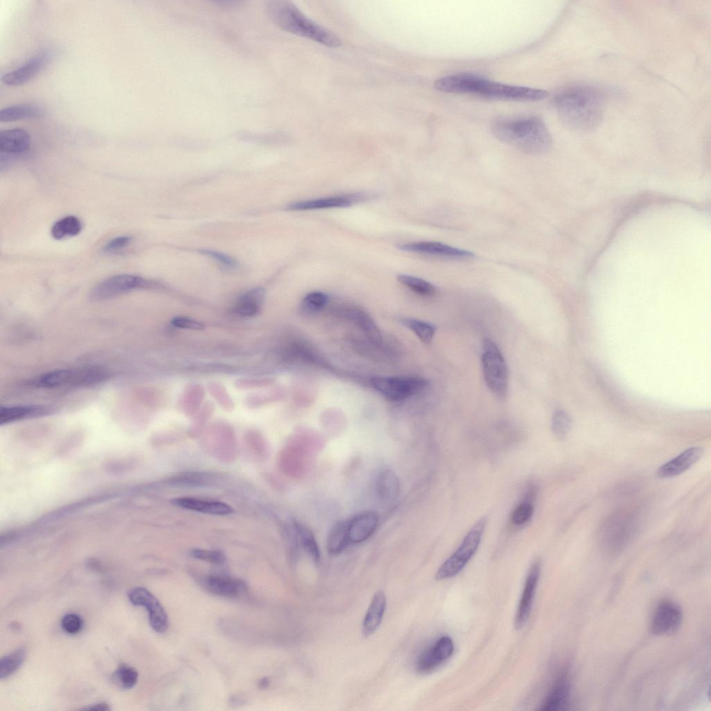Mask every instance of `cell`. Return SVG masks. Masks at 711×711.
<instances>
[{
	"instance_id": "6da1fadb",
	"label": "cell",
	"mask_w": 711,
	"mask_h": 711,
	"mask_svg": "<svg viewBox=\"0 0 711 711\" xmlns=\"http://www.w3.org/2000/svg\"><path fill=\"white\" fill-rule=\"evenodd\" d=\"M553 103L561 121L580 133L594 131L603 117V97L597 89L590 86L567 87L555 95Z\"/></svg>"
},
{
	"instance_id": "7a4b0ae2",
	"label": "cell",
	"mask_w": 711,
	"mask_h": 711,
	"mask_svg": "<svg viewBox=\"0 0 711 711\" xmlns=\"http://www.w3.org/2000/svg\"><path fill=\"white\" fill-rule=\"evenodd\" d=\"M434 87L446 93L468 94L506 101H536L548 96V92L543 90L498 83L468 73L440 78L435 82Z\"/></svg>"
},
{
	"instance_id": "3957f363",
	"label": "cell",
	"mask_w": 711,
	"mask_h": 711,
	"mask_svg": "<svg viewBox=\"0 0 711 711\" xmlns=\"http://www.w3.org/2000/svg\"><path fill=\"white\" fill-rule=\"evenodd\" d=\"M499 140L525 153L542 154L552 145V137L544 122L535 116L501 118L492 126Z\"/></svg>"
},
{
	"instance_id": "277c9868",
	"label": "cell",
	"mask_w": 711,
	"mask_h": 711,
	"mask_svg": "<svg viewBox=\"0 0 711 711\" xmlns=\"http://www.w3.org/2000/svg\"><path fill=\"white\" fill-rule=\"evenodd\" d=\"M271 19L282 29L317 42L328 47L341 45L340 37L305 16L289 1H273L267 4Z\"/></svg>"
},
{
	"instance_id": "5b68a950",
	"label": "cell",
	"mask_w": 711,
	"mask_h": 711,
	"mask_svg": "<svg viewBox=\"0 0 711 711\" xmlns=\"http://www.w3.org/2000/svg\"><path fill=\"white\" fill-rule=\"evenodd\" d=\"M110 377L100 367H82L51 371L35 378L31 384L40 388L87 387L99 384Z\"/></svg>"
},
{
	"instance_id": "8992f818",
	"label": "cell",
	"mask_w": 711,
	"mask_h": 711,
	"mask_svg": "<svg viewBox=\"0 0 711 711\" xmlns=\"http://www.w3.org/2000/svg\"><path fill=\"white\" fill-rule=\"evenodd\" d=\"M486 526L485 518L479 519L469 530L460 546L436 571L437 580L455 576L466 566L476 552Z\"/></svg>"
},
{
	"instance_id": "52a82bcc",
	"label": "cell",
	"mask_w": 711,
	"mask_h": 711,
	"mask_svg": "<svg viewBox=\"0 0 711 711\" xmlns=\"http://www.w3.org/2000/svg\"><path fill=\"white\" fill-rule=\"evenodd\" d=\"M481 359L487 387L496 397L504 399L508 392V367L500 349L492 340H484Z\"/></svg>"
},
{
	"instance_id": "ba28073f",
	"label": "cell",
	"mask_w": 711,
	"mask_h": 711,
	"mask_svg": "<svg viewBox=\"0 0 711 711\" xmlns=\"http://www.w3.org/2000/svg\"><path fill=\"white\" fill-rule=\"evenodd\" d=\"M370 383L384 398L391 401L407 399L428 386L427 380L418 376H374Z\"/></svg>"
},
{
	"instance_id": "9c48e42d",
	"label": "cell",
	"mask_w": 711,
	"mask_h": 711,
	"mask_svg": "<svg viewBox=\"0 0 711 711\" xmlns=\"http://www.w3.org/2000/svg\"><path fill=\"white\" fill-rule=\"evenodd\" d=\"M153 283L144 278L128 274L110 276L99 283L90 292L93 300L109 299L135 290L151 287Z\"/></svg>"
},
{
	"instance_id": "30bf717a",
	"label": "cell",
	"mask_w": 711,
	"mask_h": 711,
	"mask_svg": "<svg viewBox=\"0 0 711 711\" xmlns=\"http://www.w3.org/2000/svg\"><path fill=\"white\" fill-rule=\"evenodd\" d=\"M130 602L136 606H143L149 613V621L157 633H163L168 628L167 614L157 598L147 589L136 587L128 592Z\"/></svg>"
},
{
	"instance_id": "8fae6325",
	"label": "cell",
	"mask_w": 711,
	"mask_h": 711,
	"mask_svg": "<svg viewBox=\"0 0 711 711\" xmlns=\"http://www.w3.org/2000/svg\"><path fill=\"white\" fill-rule=\"evenodd\" d=\"M53 53L45 49L31 57L18 68L1 76V81L11 86L22 85L35 77L52 59Z\"/></svg>"
},
{
	"instance_id": "7c38bea8",
	"label": "cell",
	"mask_w": 711,
	"mask_h": 711,
	"mask_svg": "<svg viewBox=\"0 0 711 711\" xmlns=\"http://www.w3.org/2000/svg\"><path fill=\"white\" fill-rule=\"evenodd\" d=\"M397 248L403 251L437 256L453 260L472 258L473 252L437 242H416L400 244Z\"/></svg>"
},
{
	"instance_id": "4fadbf2b",
	"label": "cell",
	"mask_w": 711,
	"mask_h": 711,
	"mask_svg": "<svg viewBox=\"0 0 711 711\" xmlns=\"http://www.w3.org/2000/svg\"><path fill=\"white\" fill-rule=\"evenodd\" d=\"M539 574L540 561L537 560L531 564L528 570L517 608L515 626L517 629H521L529 618Z\"/></svg>"
},
{
	"instance_id": "5bb4252c",
	"label": "cell",
	"mask_w": 711,
	"mask_h": 711,
	"mask_svg": "<svg viewBox=\"0 0 711 711\" xmlns=\"http://www.w3.org/2000/svg\"><path fill=\"white\" fill-rule=\"evenodd\" d=\"M683 614L680 608L670 601H662L653 614L651 628L656 635L671 633L680 626Z\"/></svg>"
},
{
	"instance_id": "9a60e30c",
	"label": "cell",
	"mask_w": 711,
	"mask_h": 711,
	"mask_svg": "<svg viewBox=\"0 0 711 711\" xmlns=\"http://www.w3.org/2000/svg\"><path fill=\"white\" fill-rule=\"evenodd\" d=\"M453 649V642L450 637H440L420 655L417 664V670L421 673L432 671L452 655Z\"/></svg>"
},
{
	"instance_id": "2e32d148",
	"label": "cell",
	"mask_w": 711,
	"mask_h": 711,
	"mask_svg": "<svg viewBox=\"0 0 711 711\" xmlns=\"http://www.w3.org/2000/svg\"><path fill=\"white\" fill-rule=\"evenodd\" d=\"M209 592L221 596L235 598L246 590L245 584L240 579L222 575H208L201 581Z\"/></svg>"
},
{
	"instance_id": "e0dca14e",
	"label": "cell",
	"mask_w": 711,
	"mask_h": 711,
	"mask_svg": "<svg viewBox=\"0 0 711 711\" xmlns=\"http://www.w3.org/2000/svg\"><path fill=\"white\" fill-rule=\"evenodd\" d=\"M363 198L358 194H343L293 202L288 206L292 210H311L351 206Z\"/></svg>"
},
{
	"instance_id": "ac0fdd59",
	"label": "cell",
	"mask_w": 711,
	"mask_h": 711,
	"mask_svg": "<svg viewBox=\"0 0 711 711\" xmlns=\"http://www.w3.org/2000/svg\"><path fill=\"white\" fill-rule=\"evenodd\" d=\"M31 142L30 135L23 128L4 130L0 133V154L18 156L29 149Z\"/></svg>"
},
{
	"instance_id": "d6986e66",
	"label": "cell",
	"mask_w": 711,
	"mask_h": 711,
	"mask_svg": "<svg viewBox=\"0 0 711 711\" xmlns=\"http://www.w3.org/2000/svg\"><path fill=\"white\" fill-rule=\"evenodd\" d=\"M703 449L699 446L689 448L680 455L661 466L658 471L660 478H669L683 473L701 457Z\"/></svg>"
},
{
	"instance_id": "ffe728a7",
	"label": "cell",
	"mask_w": 711,
	"mask_h": 711,
	"mask_svg": "<svg viewBox=\"0 0 711 711\" xmlns=\"http://www.w3.org/2000/svg\"><path fill=\"white\" fill-rule=\"evenodd\" d=\"M570 697V684L565 673L560 674L545 697L540 710L558 711L567 708Z\"/></svg>"
},
{
	"instance_id": "44dd1931",
	"label": "cell",
	"mask_w": 711,
	"mask_h": 711,
	"mask_svg": "<svg viewBox=\"0 0 711 711\" xmlns=\"http://www.w3.org/2000/svg\"><path fill=\"white\" fill-rule=\"evenodd\" d=\"M378 522V516L373 512H364L349 519L350 543L358 544L367 539L376 529Z\"/></svg>"
},
{
	"instance_id": "7402d4cb",
	"label": "cell",
	"mask_w": 711,
	"mask_h": 711,
	"mask_svg": "<svg viewBox=\"0 0 711 711\" xmlns=\"http://www.w3.org/2000/svg\"><path fill=\"white\" fill-rule=\"evenodd\" d=\"M53 412V408L44 405L2 406L0 409V423L47 415Z\"/></svg>"
},
{
	"instance_id": "603a6c76",
	"label": "cell",
	"mask_w": 711,
	"mask_h": 711,
	"mask_svg": "<svg viewBox=\"0 0 711 711\" xmlns=\"http://www.w3.org/2000/svg\"><path fill=\"white\" fill-rule=\"evenodd\" d=\"M172 503L188 510L216 515H224L233 512V508L228 504L213 501H206L194 498H176Z\"/></svg>"
},
{
	"instance_id": "cb8c5ba5",
	"label": "cell",
	"mask_w": 711,
	"mask_h": 711,
	"mask_svg": "<svg viewBox=\"0 0 711 711\" xmlns=\"http://www.w3.org/2000/svg\"><path fill=\"white\" fill-rule=\"evenodd\" d=\"M386 608V596L383 591L378 590L374 595L362 623V634L369 637L380 626Z\"/></svg>"
},
{
	"instance_id": "d4e9b609",
	"label": "cell",
	"mask_w": 711,
	"mask_h": 711,
	"mask_svg": "<svg viewBox=\"0 0 711 711\" xmlns=\"http://www.w3.org/2000/svg\"><path fill=\"white\" fill-rule=\"evenodd\" d=\"M399 481L395 473L389 469L380 470L375 480V492L383 502L393 501L399 493Z\"/></svg>"
},
{
	"instance_id": "484cf974",
	"label": "cell",
	"mask_w": 711,
	"mask_h": 711,
	"mask_svg": "<svg viewBox=\"0 0 711 711\" xmlns=\"http://www.w3.org/2000/svg\"><path fill=\"white\" fill-rule=\"evenodd\" d=\"M263 288L251 289L244 294L236 303L233 312L240 317H253L258 313L265 301Z\"/></svg>"
},
{
	"instance_id": "4316f807",
	"label": "cell",
	"mask_w": 711,
	"mask_h": 711,
	"mask_svg": "<svg viewBox=\"0 0 711 711\" xmlns=\"http://www.w3.org/2000/svg\"><path fill=\"white\" fill-rule=\"evenodd\" d=\"M349 519L336 522L330 529L327 537L326 548L329 554L337 555L342 553L349 542Z\"/></svg>"
},
{
	"instance_id": "83f0119b",
	"label": "cell",
	"mask_w": 711,
	"mask_h": 711,
	"mask_svg": "<svg viewBox=\"0 0 711 711\" xmlns=\"http://www.w3.org/2000/svg\"><path fill=\"white\" fill-rule=\"evenodd\" d=\"M43 110L32 104H19L6 107L0 110V122H8L19 119L40 117Z\"/></svg>"
},
{
	"instance_id": "f1b7e54d",
	"label": "cell",
	"mask_w": 711,
	"mask_h": 711,
	"mask_svg": "<svg viewBox=\"0 0 711 711\" xmlns=\"http://www.w3.org/2000/svg\"><path fill=\"white\" fill-rule=\"evenodd\" d=\"M293 526L302 548L315 562H318L320 560V551L312 531L296 521H294Z\"/></svg>"
},
{
	"instance_id": "f546056e",
	"label": "cell",
	"mask_w": 711,
	"mask_h": 711,
	"mask_svg": "<svg viewBox=\"0 0 711 711\" xmlns=\"http://www.w3.org/2000/svg\"><path fill=\"white\" fill-rule=\"evenodd\" d=\"M82 224L75 216H67L57 221L51 228V235L56 240L78 235Z\"/></svg>"
},
{
	"instance_id": "4dcf8cb0",
	"label": "cell",
	"mask_w": 711,
	"mask_h": 711,
	"mask_svg": "<svg viewBox=\"0 0 711 711\" xmlns=\"http://www.w3.org/2000/svg\"><path fill=\"white\" fill-rule=\"evenodd\" d=\"M26 651L20 647L3 656L0 660V678L4 679L13 674L23 664Z\"/></svg>"
},
{
	"instance_id": "1f68e13d",
	"label": "cell",
	"mask_w": 711,
	"mask_h": 711,
	"mask_svg": "<svg viewBox=\"0 0 711 711\" xmlns=\"http://www.w3.org/2000/svg\"><path fill=\"white\" fill-rule=\"evenodd\" d=\"M138 679V672L133 667L121 664L112 674V680L117 686L124 689H131L135 686Z\"/></svg>"
},
{
	"instance_id": "d6a6232c",
	"label": "cell",
	"mask_w": 711,
	"mask_h": 711,
	"mask_svg": "<svg viewBox=\"0 0 711 711\" xmlns=\"http://www.w3.org/2000/svg\"><path fill=\"white\" fill-rule=\"evenodd\" d=\"M397 280L414 292L424 296H430L435 293V287L430 283L418 277L406 274H399Z\"/></svg>"
},
{
	"instance_id": "836d02e7",
	"label": "cell",
	"mask_w": 711,
	"mask_h": 711,
	"mask_svg": "<svg viewBox=\"0 0 711 711\" xmlns=\"http://www.w3.org/2000/svg\"><path fill=\"white\" fill-rule=\"evenodd\" d=\"M402 323L424 343H430L435 333V327L430 323L412 318H404Z\"/></svg>"
},
{
	"instance_id": "e575fe53",
	"label": "cell",
	"mask_w": 711,
	"mask_h": 711,
	"mask_svg": "<svg viewBox=\"0 0 711 711\" xmlns=\"http://www.w3.org/2000/svg\"><path fill=\"white\" fill-rule=\"evenodd\" d=\"M351 316L371 341L381 342L380 333L369 316L361 310L353 311Z\"/></svg>"
},
{
	"instance_id": "d590c367",
	"label": "cell",
	"mask_w": 711,
	"mask_h": 711,
	"mask_svg": "<svg viewBox=\"0 0 711 711\" xmlns=\"http://www.w3.org/2000/svg\"><path fill=\"white\" fill-rule=\"evenodd\" d=\"M552 431L559 439H564L570 431L571 419L569 414L562 410L555 412L552 418Z\"/></svg>"
},
{
	"instance_id": "8d00e7d4",
	"label": "cell",
	"mask_w": 711,
	"mask_h": 711,
	"mask_svg": "<svg viewBox=\"0 0 711 711\" xmlns=\"http://www.w3.org/2000/svg\"><path fill=\"white\" fill-rule=\"evenodd\" d=\"M534 506L531 502L524 501L519 503L512 511L510 520L512 524L521 526L526 523L532 517Z\"/></svg>"
},
{
	"instance_id": "74e56055",
	"label": "cell",
	"mask_w": 711,
	"mask_h": 711,
	"mask_svg": "<svg viewBox=\"0 0 711 711\" xmlns=\"http://www.w3.org/2000/svg\"><path fill=\"white\" fill-rule=\"evenodd\" d=\"M192 557L212 564H221L226 562V556L223 552L217 550L194 549L190 551Z\"/></svg>"
},
{
	"instance_id": "f35d334b",
	"label": "cell",
	"mask_w": 711,
	"mask_h": 711,
	"mask_svg": "<svg viewBox=\"0 0 711 711\" xmlns=\"http://www.w3.org/2000/svg\"><path fill=\"white\" fill-rule=\"evenodd\" d=\"M328 299V296L324 292H312L304 297L303 304L310 311H318L326 306Z\"/></svg>"
},
{
	"instance_id": "ab89813d",
	"label": "cell",
	"mask_w": 711,
	"mask_h": 711,
	"mask_svg": "<svg viewBox=\"0 0 711 711\" xmlns=\"http://www.w3.org/2000/svg\"><path fill=\"white\" fill-rule=\"evenodd\" d=\"M61 626L67 633L76 634L81 630L83 620L79 615L74 613H69L64 615L62 618Z\"/></svg>"
},
{
	"instance_id": "60d3db41",
	"label": "cell",
	"mask_w": 711,
	"mask_h": 711,
	"mask_svg": "<svg viewBox=\"0 0 711 711\" xmlns=\"http://www.w3.org/2000/svg\"><path fill=\"white\" fill-rule=\"evenodd\" d=\"M171 323L174 326L177 328L194 331H202L205 327L201 322L185 317H174L172 319Z\"/></svg>"
},
{
	"instance_id": "b9f144b4",
	"label": "cell",
	"mask_w": 711,
	"mask_h": 711,
	"mask_svg": "<svg viewBox=\"0 0 711 711\" xmlns=\"http://www.w3.org/2000/svg\"><path fill=\"white\" fill-rule=\"evenodd\" d=\"M199 252L203 255L211 257L219 262L228 267L233 268L237 265V262L232 257L216 251L202 249Z\"/></svg>"
},
{
	"instance_id": "7bdbcfd3",
	"label": "cell",
	"mask_w": 711,
	"mask_h": 711,
	"mask_svg": "<svg viewBox=\"0 0 711 711\" xmlns=\"http://www.w3.org/2000/svg\"><path fill=\"white\" fill-rule=\"evenodd\" d=\"M131 237L128 235H121L114 237L106 244L104 250L107 252L120 250L126 246L131 242Z\"/></svg>"
},
{
	"instance_id": "ee69618b",
	"label": "cell",
	"mask_w": 711,
	"mask_h": 711,
	"mask_svg": "<svg viewBox=\"0 0 711 711\" xmlns=\"http://www.w3.org/2000/svg\"><path fill=\"white\" fill-rule=\"evenodd\" d=\"M82 710H92V711H105L109 710V705L106 703H98L90 706L83 708Z\"/></svg>"
},
{
	"instance_id": "f6af8a7d",
	"label": "cell",
	"mask_w": 711,
	"mask_h": 711,
	"mask_svg": "<svg viewBox=\"0 0 711 711\" xmlns=\"http://www.w3.org/2000/svg\"><path fill=\"white\" fill-rule=\"evenodd\" d=\"M268 685H269V680L267 678H263L259 682V687L261 688V689L267 688Z\"/></svg>"
}]
</instances>
